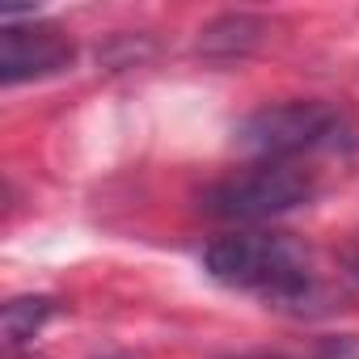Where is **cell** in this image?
Instances as JSON below:
<instances>
[{
    "label": "cell",
    "mask_w": 359,
    "mask_h": 359,
    "mask_svg": "<svg viewBox=\"0 0 359 359\" xmlns=\"http://www.w3.org/2000/svg\"><path fill=\"white\" fill-rule=\"evenodd\" d=\"M203 271L220 287L250 292L266 309H279L292 317H313L330 309L313 250L292 233H258V229L224 233L208 241Z\"/></svg>",
    "instance_id": "6da1fadb"
},
{
    "label": "cell",
    "mask_w": 359,
    "mask_h": 359,
    "mask_svg": "<svg viewBox=\"0 0 359 359\" xmlns=\"http://www.w3.org/2000/svg\"><path fill=\"white\" fill-rule=\"evenodd\" d=\"M233 144L250 161L283 165H300L304 156H351L359 152V118L342 102L292 97L245 114L233 127Z\"/></svg>",
    "instance_id": "7a4b0ae2"
},
{
    "label": "cell",
    "mask_w": 359,
    "mask_h": 359,
    "mask_svg": "<svg viewBox=\"0 0 359 359\" xmlns=\"http://www.w3.org/2000/svg\"><path fill=\"white\" fill-rule=\"evenodd\" d=\"M313 195L317 177L309 169L283 161H250L245 169L220 177L199 195V212L220 224H262L296 208H309Z\"/></svg>",
    "instance_id": "3957f363"
},
{
    "label": "cell",
    "mask_w": 359,
    "mask_h": 359,
    "mask_svg": "<svg viewBox=\"0 0 359 359\" xmlns=\"http://www.w3.org/2000/svg\"><path fill=\"white\" fill-rule=\"evenodd\" d=\"M76 60V43L51 26V22H30V26H5L0 34V85L13 89L26 81H47L68 72Z\"/></svg>",
    "instance_id": "277c9868"
},
{
    "label": "cell",
    "mask_w": 359,
    "mask_h": 359,
    "mask_svg": "<svg viewBox=\"0 0 359 359\" xmlns=\"http://www.w3.org/2000/svg\"><path fill=\"white\" fill-rule=\"evenodd\" d=\"M266 39V22L254 13H224L199 30V55L208 60H241Z\"/></svg>",
    "instance_id": "5b68a950"
},
{
    "label": "cell",
    "mask_w": 359,
    "mask_h": 359,
    "mask_svg": "<svg viewBox=\"0 0 359 359\" xmlns=\"http://www.w3.org/2000/svg\"><path fill=\"white\" fill-rule=\"evenodd\" d=\"M55 300L51 296H13L0 313V330H5V346L9 351H22L51 317H55Z\"/></svg>",
    "instance_id": "8992f818"
},
{
    "label": "cell",
    "mask_w": 359,
    "mask_h": 359,
    "mask_svg": "<svg viewBox=\"0 0 359 359\" xmlns=\"http://www.w3.org/2000/svg\"><path fill=\"white\" fill-rule=\"evenodd\" d=\"M346 275H351V279L359 283V241H355V245L346 250Z\"/></svg>",
    "instance_id": "52a82bcc"
},
{
    "label": "cell",
    "mask_w": 359,
    "mask_h": 359,
    "mask_svg": "<svg viewBox=\"0 0 359 359\" xmlns=\"http://www.w3.org/2000/svg\"><path fill=\"white\" fill-rule=\"evenodd\" d=\"M241 359H283V355H241Z\"/></svg>",
    "instance_id": "ba28073f"
},
{
    "label": "cell",
    "mask_w": 359,
    "mask_h": 359,
    "mask_svg": "<svg viewBox=\"0 0 359 359\" xmlns=\"http://www.w3.org/2000/svg\"><path fill=\"white\" fill-rule=\"evenodd\" d=\"M102 359H127V355H102Z\"/></svg>",
    "instance_id": "9c48e42d"
}]
</instances>
